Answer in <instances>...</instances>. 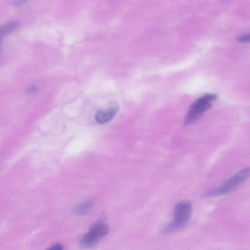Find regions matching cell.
<instances>
[{
  "mask_svg": "<svg viewBox=\"0 0 250 250\" xmlns=\"http://www.w3.org/2000/svg\"><path fill=\"white\" fill-rule=\"evenodd\" d=\"M192 211V204L189 201L178 203L174 209V220L165 227L164 233H171L181 229L190 220Z\"/></svg>",
  "mask_w": 250,
  "mask_h": 250,
  "instance_id": "obj_1",
  "label": "cell"
},
{
  "mask_svg": "<svg viewBox=\"0 0 250 250\" xmlns=\"http://www.w3.org/2000/svg\"><path fill=\"white\" fill-rule=\"evenodd\" d=\"M217 98L213 94H207L199 97L191 105L186 116L184 124L188 125L199 119Z\"/></svg>",
  "mask_w": 250,
  "mask_h": 250,
  "instance_id": "obj_2",
  "label": "cell"
},
{
  "mask_svg": "<svg viewBox=\"0 0 250 250\" xmlns=\"http://www.w3.org/2000/svg\"><path fill=\"white\" fill-rule=\"evenodd\" d=\"M250 175V169L246 168L228 179L217 188L209 191L207 197H217L232 192L246 180Z\"/></svg>",
  "mask_w": 250,
  "mask_h": 250,
  "instance_id": "obj_3",
  "label": "cell"
},
{
  "mask_svg": "<svg viewBox=\"0 0 250 250\" xmlns=\"http://www.w3.org/2000/svg\"><path fill=\"white\" fill-rule=\"evenodd\" d=\"M109 232V225L100 221L91 228L89 231L82 237L79 245L83 249H88L95 246Z\"/></svg>",
  "mask_w": 250,
  "mask_h": 250,
  "instance_id": "obj_4",
  "label": "cell"
},
{
  "mask_svg": "<svg viewBox=\"0 0 250 250\" xmlns=\"http://www.w3.org/2000/svg\"><path fill=\"white\" fill-rule=\"evenodd\" d=\"M119 109V105L118 102L115 100L111 101L105 108L97 111L95 115V119L99 124L109 122L114 117Z\"/></svg>",
  "mask_w": 250,
  "mask_h": 250,
  "instance_id": "obj_5",
  "label": "cell"
},
{
  "mask_svg": "<svg viewBox=\"0 0 250 250\" xmlns=\"http://www.w3.org/2000/svg\"><path fill=\"white\" fill-rule=\"evenodd\" d=\"M94 206V203L91 201L80 203L75 207L72 210L73 214L76 215H83L89 212Z\"/></svg>",
  "mask_w": 250,
  "mask_h": 250,
  "instance_id": "obj_6",
  "label": "cell"
},
{
  "mask_svg": "<svg viewBox=\"0 0 250 250\" xmlns=\"http://www.w3.org/2000/svg\"><path fill=\"white\" fill-rule=\"evenodd\" d=\"M20 25V22L14 21L0 27V39L16 30Z\"/></svg>",
  "mask_w": 250,
  "mask_h": 250,
  "instance_id": "obj_7",
  "label": "cell"
},
{
  "mask_svg": "<svg viewBox=\"0 0 250 250\" xmlns=\"http://www.w3.org/2000/svg\"><path fill=\"white\" fill-rule=\"evenodd\" d=\"M250 40V35L245 34L242 35L237 38V40L240 42H247Z\"/></svg>",
  "mask_w": 250,
  "mask_h": 250,
  "instance_id": "obj_8",
  "label": "cell"
},
{
  "mask_svg": "<svg viewBox=\"0 0 250 250\" xmlns=\"http://www.w3.org/2000/svg\"><path fill=\"white\" fill-rule=\"evenodd\" d=\"M47 250H64V247L61 244H56Z\"/></svg>",
  "mask_w": 250,
  "mask_h": 250,
  "instance_id": "obj_9",
  "label": "cell"
},
{
  "mask_svg": "<svg viewBox=\"0 0 250 250\" xmlns=\"http://www.w3.org/2000/svg\"><path fill=\"white\" fill-rule=\"evenodd\" d=\"M37 90H38V88H37V86H32L27 89V90L26 91V93L28 94H33V93L36 92L37 91Z\"/></svg>",
  "mask_w": 250,
  "mask_h": 250,
  "instance_id": "obj_10",
  "label": "cell"
},
{
  "mask_svg": "<svg viewBox=\"0 0 250 250\" xmlns=\"http://www.w3.org/2000/svg\"><path fill=\"white\" fill-rule=\"evenodd\" d=\"M25 1H18L15 2L14 3V5L16 7H19V6H20L22 5L23 4H24L25 3Z\"/></svg>",
  "mask_w": 250,
  "mask_h": 250,
  "instance_id": "obj_11",
  "label": "cell"
}]
</instances>
